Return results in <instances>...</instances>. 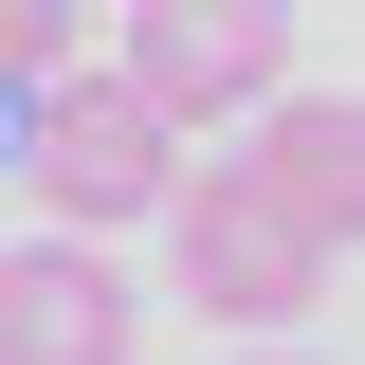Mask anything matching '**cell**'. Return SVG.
Wrapping results in <instances>:
<instances>
[{
    "label": "cell",
    "mask_w": 365,
    "mask_h": 365,
    "mask_svg": "<svg viewBox=\"0 0 365 365\" xmlns=\"http://www.w3.org/2000/svg\"><path fill=\"white\" fill-rule=\"evenodd\" d=\"M165 274H182V311H220L237 347H274V329H311L329 292H347V237H311V220L220 146V165L165 182Z\"/></svg>",
    "instance_id": "6da1fadb"
},
{
    "label": "cell",
    "mask_w": 365,
    "mask_h": 365,
    "mask_svg": "<svg viewBox=\"0 0 365 365\" xmlns=\"http://www.w3.org/2000/svg\"><path fill=\"white\" fill-rule=\"evenodd\" d=\"M19 165H37L55 237H128V220H165V182H182V128L146 110L128 73H37V110H19Z\"/></svg>",
    "instance_id": "7a4b0ae2"
},
{
    "label": "cell",
    "mask_w": 365,
    "mask_h": 365,
    "mask_svg": "<svg viewBox=\"0 0 365 365\" xmlns=\"http://www.w3.org/2000/svg\"><path fill=\"white\" fill-rule=\"evenodd\" d=\"M110 73L165 110V128H237L292 91V0H128V55Z\"/></svg>",
    "instance_id": "3957f363"
},
{
    "label": "cell",
    "mask_w": 365,
    "mask_h": 365,
    "mask_svg": "<svg viewBox=\"0 0 365 365\" xmlns=\"http://www.w3.org/2000/svg\"><path fill=\"white\" fill-rule=\"evenodd\" d=\"M146 292L110 274V237H19L0 256V365H128Z\"/></svg>",
    "instance_id": "277c9868"
},
{
    "label": "cell",
    "mask_w": 365,
    "mask_h": 365,
    "mask_svg": "<svg viewBox=\"0 0 365 365\" xmlns=\"http://www.w3.org/2000/svg\"><path fill=\"white\" fill-rule=\"evenodd\" d=\"M237 128H256L237 165H256L311 237H347V220H365V110H347V91H274V110H237Z\"/></svg>",
    "instance_id": "5b68a950"
},
{
    "label": "cell",
    "mask_w": 365,
    "mask_h": 365,
    "mask_svg": "<svg viewBox=\"0 0 365 365\" xmlns=\"http://www.w3.org/2000/svg\"><path fill=\"white\" fill-rule=\"evenodd\" d=\"M37 73H73V0H0V91H37Z\"/></svg>",
    "instance_id": "8992f818"
},
{
    "label": "cell",
    "mask_w": 365,
    "mask_h": 365,
    "mask_svg": "<svg viewBox=\"0 0 365 365\" xmlns=\"http://www.w3.org/2000/svg\"><path fill=\"white\" fill-rule=\"evenodd\" d=\"M237 365H292V347H237Z\"/></svg>",
    "instance_id": "52a82bcc"
}]
</instances>
